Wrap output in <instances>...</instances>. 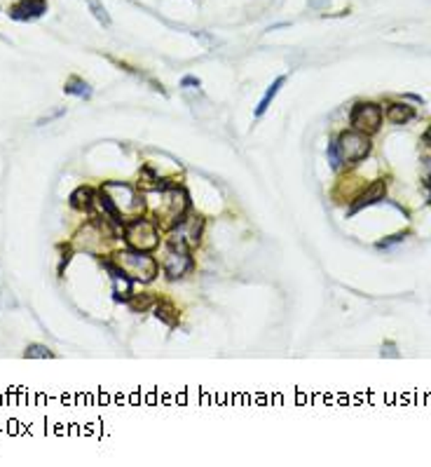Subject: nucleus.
<instances>
[{
  "label": "nucleus",
  "instance_id": "obj_13",
  "mask_svg": "<svg viewBox=\"0 0 431 467\" xmlns=\"http://www.w3.org/2000/svg\"><path fill=\"white\" fill-rule=\"evenodd\" d=\"M286 82V78H276L272 85H269V89L265 92V97L260 99V104H258V109H256V116H263V113L269 109V104H272V99L276 97V92H279V87Z\"/></svg>",
  "mask_w": 431,
  "mask_h": 467
},
{
  "label": "nucleus",
  "instance_id": "obj_8",
  "mask_svg": "<svg viewBox=\"0 0 431 467\" xmlns=\"http://www.w3.org/2000/svg\"><path fill=\"white\" fill-rule=\"evenodd\" d=\"M384 193H387V181L384 179H377V181H373L371 186H368L364 193H361L357 200L352 202V207H349V216L352 214H357V211H361L364 207H371V204H375V202H380V200H384Z\"/></svg>",
  "mask_w": 431,
  "mask_h": 467
},
{
  "label": "nucleus",
  "instance_id": "obj_11",
  "mask_svg": "<svg viewBox=\"0 0 431 467\" xmlns=\"http://www.w3.org/2000/svg\"><path fill=\"white\" fill-rule=\"evenodd\" d=\"M415 118V111L413 106L408 104H391L387 109V120L391 125H405V122H410Z\"/></svg>",
  "mask_w": 431,
  "mask_h": 467
},
{
  "label": "nucleus",
  "instance_id": "obj_7",
  "mask_svg": "<svg viewBox=\"0 0 431 467\" xmlns=\"http://www.w3.org/2000/svg\"><path fill=\"white\" fill-rule=\"evenodd\" d=\"M162 268H164V275L169 280H179L183 278L190 268H192V258H190V251H183V249H172L169 247L167 251V258L164 263H162Z\"/></svg>",
  "mask_w": 431,
  "mask_h": 467
},
{
  "label": "nucleus",
  "instance_id": "obj_15",
  "mask_svg": "<svg viewBox=\"0 0 431 467\" xmlns=\"http://www.w3.org/2000/svg\"><path fill=\"white\" fill-rule=\"evenodd\" d=\"M64 89H66V94H75V97H89L91 94L89 85L82 78H68Z\"/></svg>",
  "mask_w": 431,
  "mask_h": 467
},
{
  "label": "nucleus",
  "instance_id": "obj_17",
  "mask_svg": "<svg viewBox=\"0 0 431 467\" xmlns=\"http://www.w3.org/2000/svg\"><path fill=\"white\" fill-rule=\"evenodd\" d=\"M87 3H89V7H91V12H94V14H96V19H99V21H101V24H106V26H108V24H111V19H108V14H106V10H103V7H101V5H99V0H87Z\"/></svg>",
  "mask_w": 431,
  "mask_h": 467
},
{
  "label": "nucleus",
  "instance_id": "obj_5",
  "mask_svg": "<svg viewBox=\"0 0 431 467\" xmlns=\"http://www.w3.org/2000/svg\"><path fill=\"white\" fill-rule=\"evenodd\" d=\"M349 122H352V127L357 129V132L371 136L382 127V109L377 104H371V101L364 104L361 101V104L354 106Z\"/></svg>",
  "mask_w": 431,
  "mask_h": 467
},
{
  "label": "nucleus",
  "instance_id": "obj_16",
  "mask_svg": "<svg viewBox=\"0 0 431 467\" xmlns=\"http://www.w3.org/2000/svg\"><path fill=\"white\" fill-rule=\"evenodd\" d=\"M24 355H26L28 359H52L54 352H52L50 348H45V346H28Z\"/></svg>",
  "mask_w": 431,
  "mask_h": 467
},
{
  "label": "nucleus",
  "instance_id": "obj_20",
  "mask_svg": "<svg viewBox=\"0 0 431 467\" xmlns=\"http://www.w3.org/2000/svg\"><path fill=\"white\" fill-rule=\"evenodd\" d=\"M387 355L396 357V352H394V346H391V343H387Z\"/></svg>",
  "mask_w": 431,
  "mask_h": 467
},
{
  "label": "nucleus",
  "instance_id": "obj_14",
  "mask_svg": "<svg viewBox=\"0 0 431 467\" xmlns=\"http://www.w3.org/2000/svg\"><path fill=\"white\" fill-rule=\"evenodd\" d=\"M127 303H129V308H132L134 312H143V310H148L150 305H155L157 301H155V296H150V294H143V296L132 294Z\"/></svg>",
  "mask_w": 431,
  "mask_h": 467
},
{
  "label": "nucleus",
  "instance_id": "obj_6",
  "mask_svg": "<svg viewBox=\"0 0 431 467\" xmlns=\"http://www.w3.org/2000/svg\"><path fill=\"white\" fill-rule=\"evenodd\" d=\"M190 207V200H188V193L179 186H172L164 193V219L172 221V226L181 224L183 219H186V211Z\"/></svg>",
  "mask_w": 431,
  "mask_h": 467
},
{
  "label": "nucleus",
  "instance_id": "obj_10",
  "mask_svg": "<svg viewBox=\"0 0 431 467\" xmlns=\"http://www.w3.org/2000/svg\"><path fill=\"white\" fill-rule=\"evenodd\" d=\"M94 204H96V193L91 188L82 186L78 190H73V195H71V207H73V209L91 211V209H94Z\"/></svg>",
  "mask_w": 431,
  "mask_h": 467
},
{
  "label": "nucleus",
  "instance_id": "obj_18",
  "mask_svg": "<svg viewBox=\"0 0 431 467\" xmlns=\"http://www.w3.org/2000/svg\"><path fill=\"white\" fill-rule=\"evenodd\" d=\"M403 237H405L403 233H398V235H391V240H384V242H380V244H377V247H380V249H382V247H389V244H394V242H401Z\"/></svg>",
  "mask_w": 431,
  "mask_h": 467
},
{
  "label": "nucleus",
  "instance_id": "obj_2",
  "mask_svg": "<svg viewBox=\"0 0 431 467\" xmlns=\"http://www.w3.org/2000/svg\"><path fill=\"white\" fill-rule=\"evenodd\" d=\"M101 193H106V197L115 204V209L122 214V219L125 221L141 216L143 209H145L143 195L138 193L134 186H129V183L108 181L101 186Z\"/></svg>",
  "mask_w": 431,
  "mask_h": 467
},
{
  "label": "nucleus",
  "instance_id": "obj_4",
  "mask_svg": "<svg viewBox=\"0 0 431 467\" xmlns=\"http://www.w3.org/2000/svg\"><path fill=\"white\" fill-rule=\"evenodd\" d=\"M333 143H335V153H337L340 165H357L371 153V141H368V136L357 132V129H354V132H342L337 136V141Z\"/></svg>",
  "mask_w": 431,
  "mask_h": 467
},
{
  "label": "nucleus",
  "instance_id": "obj_12",
  "mask_svg": "<svg viewBox=\"0 0 431 467\" xmlns=\"http://www.w3.org/2000/svg\"><path fill=\"white\" fill-rule=\"evenodd\" d=\"M155 317L164 322L167 326L179 324V310H176L174 303H169V301H157L155 303Z\"/></svg>",
  "mask_w": 431,
  "mask_h": 467
},
{
  "label": "nucleus",
  "instance_id": "obj_9",
  "mask_svg": "<svg viewBox=\"0 0 431 467\" xmlns=\"http://www.w3.org/2000/svg\"><path fill=\"white\" fill-rule=\"evenodd\" d=\"M47 12V0H19L17 5L10 7V17L17 21L38 19Z\"/></svg>",
  "mask_w": 431,
  "mask_h": 467
},
{
  "label": "nucleus",
  "instance_id": "obj_3",
  "mask_svg": "<svg viewBox=\"0 0 431 467\" xmlns=\"http://www.w3.org/2000/svg\"><path fill=\"white\" fill-rule=\"evenodd\" d=\"M125 240L132 249L136 251H152L159 247V231H157V224L152 221L143 219V216H136L132 221L125 224Z\"/></svg>",
  "mask_w": 431,
  "mask_h": 467
},
{
  "label": "nucleus",
  "instance_id": "obj_19",
  "mask_svg": "<svg viewBox=\"0 0 431 467\" xmlns=\"http://www.w3.org/2000/svg\"><path fill=\"white\" fill-rule=\"evenodd\" d=\"M183 85H197L199 87V80L197 78H183Z\"/></svg>",
  "mask_w": 431,
  "mask_h": 467
},
{
  "label": "nucleus",
  "instance_id": "obj_1",
  "mask_svg": "<svg viewBox=\"0 0 431 467\" xmlns=\"http://www.w3.org/2000/svg\"><path fill=\"white\" fill-rule=\"evenodd\" d=\"M113 263L120 268L122 273L127 275L132 282H141V285H148L157 278L159 265L152 256H148V251H118L113 256Z\"/></svg>",
  "mask_w": 431,
  "mask_h": 467
}]
</instances>
